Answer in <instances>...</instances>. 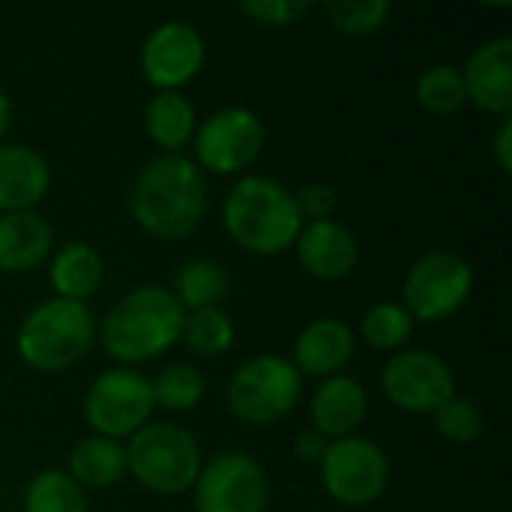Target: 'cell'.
I'll return each mask as SVG.
<instances>
[{
	"mask_svg": "<svg viewBox=\"0 0 512 512\" xmlns=\"http://www.w3.org/2000/svg\"><path fill=\"white\" fill-rule=\"evenodd\" d=\"M390 3L387 0H336L324 6L327 21L348 33V36H369L381 30L390 18Z\"/></svg>",
	"mask_w": 512,
	"mask_h": 512,
	"instance_id": "29",
	"label": "cell"
},
{
	"mask_svg": "<svg viewBox=\"0 0 512 512\" xmlns=\"http://www.w3.org/2000/svg\"><path fill=\"white\" fill-rule=\"evenodd\" d=\"M366 411H369V396L363 384L348 375L324 378L309 405L315 432L333 441L357 432V426L366 420Z\"/></svg>",
	"mask_w": 512,
	"mask_h": 512,
	"instance_id": "18",
	"label": "cell"
},
{
	"mask_svg": "<svg viewBox=\"0 0 512 512\" xmlns=\"http://www.w3.org/2000/svg\"><path fill=\"white\" fill-rule=\"evenodd\" d=\"M183 345L204 360H216L222 354L231 351L234 345V324L222 309H198V312H186L183 321V333H180Z\"/></svg>",
	"mask_w": 512,
	"mask_h": 512,
	"instance_id": "24",
	"label": "cell"
},
{
	"mask_svg": "<svg viewBox=\"0 0 512 512\" xmlns=\"http://www.w3.org/2000/svg\"><path fill=\"white\" fill-rule=\"evenodd\" d=\"M495 159H498V168L504 174L512 171V120L504 117L501 126H498V135H495Z\"/></svg>",
	"mask_w": 512,
	"mask_h": 512,
	"instance_id": "34",
	"label": "cell"
},
{
	"mask_svg": "<svg viewBox=\"0 0 512 512\" xmlns=\"http://www.w3.org/2000/svg\"><path fill=\"white\" fill-rule=\"evenodd\" d=\"M96 324L87 303L51 297L39 303L18 327V357L36 372H63L93 345Z\"/></svg>",
	"mask_w": 512,
	"mask_h": 512,
	"instance_id": "4",
	"label": "cell"
},
{
	"mask_svg": "<svg viewBox=\"0 0 512 512\" xmlns=\"http://www.w3.org/2000/svg\"><path fill=\"white\" fill-rule=\"evenodd\" d=\"M126 474V447L111 438L90 435L78 441L69 453V477L81 489L117 486Z\"/></svg>",
	"mask_w": 512,
	"mask_h": 512,
	"instance_id": "22",
	"label": "cell"
},
{
	"mask_svg": "<svg viewBox=\"0 0 512 512\" xmlns=\"http://www.w3.org/2000/svg\"><path fill=\"white\" fill-rule=\"evenodd\" d=\"M51 225L27 213H0V270L27 273L51 255Z\"/></svg>",
	"mask_w": 512,
	"mask_h": 512,
	"instance_id": "19",
	"label": "cell"
},
{
	"mask_svg": "<svg viewBox=\"0 0 512 512\" xmlns=\"http://www.w3.org/2000/svg\"><path fill=\"white\" fill-rule=\"evenodd\" d=\"M294 246H297V258H300L303 270L321 282L345 279L357 267V258H360L354 231L336 219L303 225Z\"/></svg>",
	"mask_w": 512,
	"mask_h": 512,
	"instance_id": "15",
	"label": "cell"
},
{
	"mask_svg": "<svg viewBox=\"0 0 512 512\" xmlns=\"http://www.w3.org/2000/svg\"><path fill=\"white\" fill-rule=\"evenodd\" d=\"M186 312L162 285H138L120 297L102 321V345L120 366L162 357L180 342Z\"/></svg>",
	"mask_w": 512,
	"mask_h": 512,
	"instance_id": "2",
	"label": "cell"
},
{
	"mask_svg": "<svg viewBox=\"0 0 512 512\" xmlns=\"http://www.w3.org/2000/svg\"><path fill=\"white\" fill-rule=\"evenodd\" d=\"M384 396L408 414H435L456 396V378L447 360L426 348H408L387 360L381 372Z\"/></svg>",
	"mask_w": 512,
	"mask_h": 512,
	"instance_id": "12",
	"label": "cell"
},
{
	"mask_svg": "<svg viewBox=\"0 0 512 512\" xmlns=\"http://www.w3.org/2000/svg\"><path fill=\"white\" fill-rule=\"evenodd\" d=\"M48 276L60 300L87 303L102 288L105 264H102V255L90 243L75 240L57 249V255L51 258Z\"/></svg>",
	"mask_w": 512,
	"mask_h": 512,
	"instance_id": "20",
	"label": "cell"
},
{
	"mask_svg": "<svg viewBox=\"0 0 512 512\" xmlns=\"http://www.w3.org/2000/svg\"><path fill=\"white\" fill-rule=\"evenodd\" d=\"M354 357V333L339 318H318L303 327L294 345V366L300 375L333 378L342 375L348 360Z\"/></svg>",
	"mask_w": 512,
	"mask_h": 512,
	"instance_id": "17",
	"label": "cell"
},
{
	"mask_svg": "<svg viewBox=\"0 0 512 512\" xmlns=\"http://www.w3.org/2000/svg\"><path fill=\"white\" fill-rule=\"evenodd\" d=\"M309 9H312L309 0H249V3H240L243 15H249L252 21L267 24V27H288V24L300 21Z\"/></svg>",
	"mask_w": 512,
	"mask_h": 512,
	"instance_id": "31",
	"label": "cell"
},
{
	"mask_svg": "<svg viewBox=\"0 0 512 512\" xmlns=\"http://www.w3.org/2000/svg\"><path fill=\"white\" fill-rule=\"evenodd\" d=\"M432 417H435V429L441 432V438H447L453 444L477 441L483 432V423H486L483 408L465 396H450Z\"/></svg>",
	"mask_w": 512,
	"mask_h": 512,
	"instance_id": "30",
	"label": "cell"
},
{
	"mask_svg": "<svg viewBox=\"0 0 512 512\" xmlns=\"http://www.w3.org/2000/svg\"><path fill=\"white\" fill-rule=\"evenodd\" d=\"M294 204H297V213H300V219L306 225L309 222H324V219L333 216V210L339 204V192L330 183H306L294 195Z\"/></svg>",
	"mask_w": 512,
	"mask_h": 512,
	"instance_id": "32",
	"label": "cell"
},
{
	"mask_svg": "<svg viewBox=\"0 0 512 512\" xmlns=\"http://www.w3.org/2000/svg\"><path fill=\"white\" fill-rule=\"evenodd\" d=\"M474 291V270L456 252H429L405 276V309L423 324L453 318Z\"/></svg>",
	"mask_w": 512,
	"mask_h": 512,
	"instance_id": "8",
	"label": "cell"
},
{
	"mask_svg": "<svg viewBox=\"0 0 512 512\" xmlns=\"http://www.w3.org/2000/svg\"><path fill=\"white\" fill-rule=\"evenodd\" d=\"M9 117H12V102H9L6 90L0 87V144H3V135L9 129Z\"/></svg>",
	"mask_w": 512,
	"mask_h": 512,
	"instance_id": "35",
	"label": "cell"
},
{
	"mask_svg": "<svg viewBox=\"0 0 512 512\" xmlns=\"http://www.w3.org/2000/svg\"><path fill=\"white\" fill-rule=\"evenodd\" d=\"M201 465L198 441L174 423H147L126 447V471L156 495L189 492Z\"/></svg>",
	"mask_w": 512,
	"mask_h": 512,
	"instance_id": "5",
	"label": "cell"
},
{
	"mask_svg": "<svg viewBox=\"0 0 512 512\" xmlns=\"http://www.w3.org/2000/svg\"><path fill=\"white\" fill-rule=\"evenodd\" d=\"M192 492L195 512H264L270 480L249 453L225 450L201 465Z\"/></svg>",
	"mask_w": 512,
	"mask_h": 512,
	"instance_id": "10",
	"label": "cell"
},
{
	"mask_svg": "<svg viewBox=\"0 0 512 512\" xmlns=\"http://www.w3.org/2000/svg\"><path fill=\"white\" fill-rule=\"evenodd\" d=\"M138 228L156 240L192 237L207 213L204 171L183 153H162L141 165L129 192Z\"/></svg>",
	"mask_w": 512,
	"mask_h": 512,
	"instance_id": "1",
	"label": "cell"
},
{
	"mask_svg": "<svg viewBox=\"0 0 512 512\" xmlns=\"http://www.w3.org/2000/svg\"><path fill=\"white\" fill-rule=\"evenodd\" d=\"M153 390L150 378L132 366L102 372L84 396V420L99 438L120 441L150 423Z\"/></svg>",
	"mask_w": 512,
	"mask_h": 512,
	"instance_id": "7",
	"label": "cell"
},
{
	"mask_svg": "<svg viewBox=\"0 0 512 512\" xmlns=\"http://www.w3.org/2000/svg\"><path fill=\"white\" fill-rule=\"evenodd\" d=\"M51 186L48 162L24 144H0V213L33 210Z\"/></svg>",
	"mask_w": 512,
	"mask_h": 512,
	"instance_id": "16",
	"label": "cell"
},
{
	"mask_svg": "<svg viewBox=\"0 0 512 512\" xmlns=\"http://www.w3.org/2000/svg\"><path fill=\"white\" fill-rule=\"evenodd\" d=\"M303 393V375L279 354H258L246 360L228 384V405L234 417L252 426H270L288 417Z\"/></svg>",
	"mask_w": 512,
	"mask_h": 512,
	"instance_id": "6",
	"label": "cell"
},
{
	"mask_svg": "<svg viewBox=\"0 0 512 512\" xmlns=\"http://www.w3.org/2000/svg\"><path fill=\"white\" fill-rule=\"evenodd\" d=\"M465 93L486 114L510 117L512 111V39L495 36L474 48L465 69Z\"/></svg>",
	"mask_w": 512,
	"mask_h": 512,
	"instance_id": "14",
	"label": "cell"
},
{
	"mask_svg": "<svg viewBox=\"0 0 512 512\" xmlns=\"http://www.w3.org/2000/svg\"><path fill=\"white\" fill-rule=\"evenodd\" d=\"M222 219L231 240L252 255L288 252L303 231L294 192L261 174H249L231 186Z\"/></svg>",
	"mask_w": 512,
	"mask_h": 512,
	"instance_id": "3",
	"label": "cell"
},
{
	"mask_svg": "<svg viewBox=\"0 0 512 512\" xmlns=\"http://www.w3.org/2000/svg\"><path fill=\"white\" fill-rule=\"evenodd\" d=\"M207 57L204 36L189 21H162L141 48V72L156 93L180 90L189 84Z\"/></svg>",
	"mask_w": 512,
	"mask_h": 512,
	"instance_id": "13",
	"label": "cell"
},
{
	"mask_svg": "<svg viewBox=\"0 0 512 512\" xmlns=\"http://www.w3.org/2000/svg\"><path fill=\"white\" fill-rule=\"evenodd\" d=\"M150 390H153V405L165 411L189 414L204 399V375L189 363H171L150 381Z\"/></svg>",
	"mask_w": 512,
	"mask_h": 512,
	"instance_id": "26",
	"label": "cell"
},
{
	"mask_svg": "<svg viewBox=\"0 0 512 512\" xmlns=\"http://www.w3.org/2000/svg\"><path fill=\"white\" fill-rule=\"evenodd\" d=\"M195 120V105L180 90L156 93L144 108V132L165 153H180L192 141L198 129Z\"/></svg>",
	"mask_w": 512,
	"mask_h": 512,
	"instance_id": "21",
	"label": "cell"
},
{
	"mask_svg": "<svg viewBox=\"0 0 512 512\" xmlns=\"http://www.w3.org/2000/svg\"><path fill=\"white\" fill-rule=\"evenodd\" d=\"M417 102H420L429 114H438V117L456 114V111L468 102L462 69H459V66H450V63H435V66H429V69L417 78Z\"/></svg>",
	"mask_w": 512,
	"mask_h": 512,
	"instance_id": "27",
	"label": "cell"
},
{
	"mask_svg": "<svg viewBox=\"0 0 512 512\" xmlns=\"http://www.w3.org/2000/svg\"><path fill=\"white\" fill-rule=\"evenodd\" d=\"M195 165L213 174H240L264 147V123L255 111L231 105L201 120L192 135Z\"/></svg>",
	"mask_w": 512,
	"mask_h": 512,
	"instance_id": "11",
	"label": "cell"
},
{
	"mask_svg": "<svg viewBox=\"0 0 512 512\" xmlns=\"http://www.w3.org/2000/svg\"><path fill=\"white\" fill-rule=\"evenodd\" d=\"M24 512H87V495L66 471H42L24 489Z\"/></svg>",
	"mask_w": 512,
	"mask_h": 512,
	"instance_id": "25",
	"label": "cell"
},
{
	"mask_svg": "<svg viewBox=\"0 0 512 512\" xmlns=\"http://www.w3.org/2000/svg\"><path fill=\"white\" fill-rule=\"evenodd\" d=\"M321 483L327 495L345 507H366L387 492L390 459L369 438H339L321 456Z\"/></svg>",
	"mask_w": 512,
	"mask_h": 512,
	"instance_id": "9",
	"label": "cell"
},
{
	"mask_svg": "<svg viewBox=\"0 0 512 512\" xmlns=\"http://www.w3.org/2000/svg\"><path fill=\"white\" fill-rule=\"evenodd\" d=\"M414 333V318L402 303H375L360 324V336L378 351H399Z\"/></svg>",
	"mask_w": 512,
	"mask_h": 512,
	"instance_id": "28",
	"label": "cell"
},
{
	"mask_svg": "<svg viewBox=\"0 0 512 512\" xmlns=\"http://www.w3.org/2000/svg\"><path fill=\"white\" fill-rule=\"evenodd\" d=\"M324 450H327V438H324V435H318L315 429L300 432V435H297V441H294V453H297L303 462H321Z\"/></svg>",
	"mask_w": 512,
	"mask_h": 512,
	"instance_id": "33",
	"label": "cell"
},
{
	"mask_svg": "<svg viewBox=\"0 0 512 512\" xmlns=\"http://www.w3.org/2000/svg\"><path fill=\"white\" fill-rule=\"evenodd\" d=\"M171 294L177 297L183 312L219 309V303L228 297V273L210 258H195L177 270Z\"/></svg>",
	"mask_w": 512,
	"mask_h": 512,
	"instance_id": "23",
	"label": "cell"
}]
</instances>
